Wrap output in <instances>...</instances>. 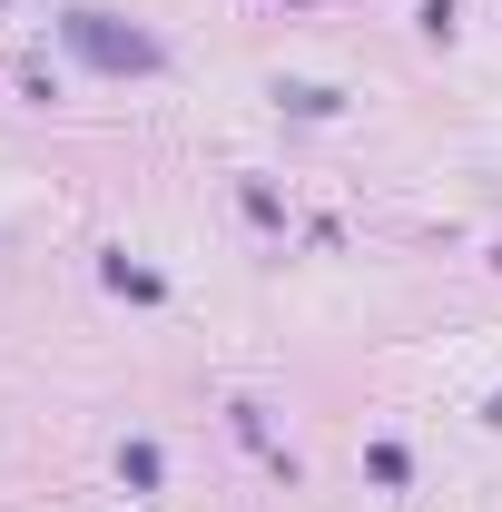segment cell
<instances>
[{
	"instance_id": "1",
	"label": "cell",
	"mask_w": 502,
	"mask_h": 512,
	"mask_svg": "<svg viewBox=\"0 0 502 512\" xmlns=\"http://www.w3.org/2000/svg\"><path fill=\"white\" fill-rule=\"evenodd\" d=\"M60 30H69V50L99 60V69H158V40H148V30H119V20H99V10H69Z\"/></svg>"
}]
</instances>
